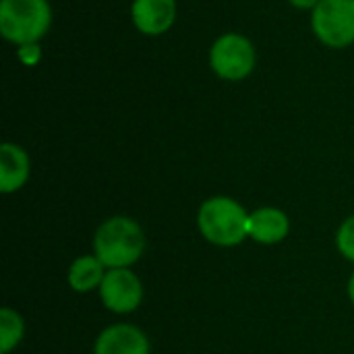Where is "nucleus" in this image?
Listing matches in <instances>:
<instances>
[{
    "instance_id": "f257e3e1",
    "label": "nucleus",
    "mask_w": 354,
    "mask_h": 354,
    "mask_svg": "<svg viewBox=\"0 0 354 354\" xmlns=\"http://www.w3.org/2000/svg\"><path fill=\"white\" fill-rule=\"evenodd\" d=\"M143 251L145 234L141 226L127 216L106 220L93 236V255L106 266V270L131 268L141 259Z\"/></svg>"
},
{
    "instance_id": "f03ea898",
    "label": "nucleus",
    "mask_w": 354,
    "mask_h": 354,
    "mask_svg": "<svg viewBox=\"0 0 354 354\" xmlns=\"http://www.w3.org/2000/svg\"><path fill=\"white\" fill-rule=\"evenodd\" d=\"M197 226L207 243L236 247L249 236V214L230 197H212L199 207Z\"/></svg>"
},
{
    "instance_id": "7ed1b4c3",
    "label": "nucleus",
    "mask_w": 354,
    "mask_h": 354,
    "mask_svg": "<svg viewBox=\"0 0 354 354\" xmlns=\"http://www.w3.org/2000/svg\"><path fill=\"white\" fill-rule=\"evenodd\" d=\"M50 23L52 8L48 0H0V33L10 44L39 41Z\"/></svg>"
},
{
    "instance_id": "20e7f679",
    "label": "nucleus",
    "mask_w": 354,
    "mask_h": 354,
    "mask_svg": "<svg viewBox=\"0 0 354 354\" xmlns=\"http://www.w3.org/2000/svg\"><path fill=\"white\" fill-rule=\"evenodd\" d=\"M255 48L241 33L220 35L209 50V66L224 81H243L255 68Z\"/></svg>"
},
{
    "instance_id": "39448f33",
    "label": "nucleus",
    "mask_w": 354,
    "mask_h": 354,
    "mask_svg": "<svg viewBox=\"0 0 354 354\" xmlns=\"http://www.w3.org/2000/svg\"><path fill=\"white\" fill-rule=\"evenodd\" d=\"M311 27L322 44L348 48L354 44V0H322L313 8Z\"/></svg>"
},
{
    "instance_id": "423d86ee",
    "label": "nucleus",
    "mask_w": 354,
    "mask_h": 354,
    "mask_svg": "<svg viewBox=\"0 0 354 354\" xmlns=\"http://www.w3.org/2000/svg\"><path fill=\"white\" fill-rule=\"evenodd\" d=\"M100 299L104 307L112 313H133L143 301L141 280L129 268L108 270L100 286Z\"/></svg>"
},
{
    "instance_id": "0eeeda50",
    "label": "nucleus",
    "mask_w": 354,
    "mask_h": 354,
    "mask_svg": "<svg viewBox=\"0 0 354 354\" xmlns=\"http://www.w3.org/2000/svg\"><path fill=\"white\" fill-rule=\"evenodd\" d=\"M131 17L135 27L143 35H162L166 33L176 19L174 0H133Z\"/></svg>"
},
{
    "instance_id": "6e6552de",
    "label": "nucleus",
    "mask_w": 354,
    "mask_h": 354,
    "mask_svg": "<svg viewBox=\"0 0 354 354\" xmlns=\"http://www.w3.org/2000/svg\"><path fill=\"white\" fill-rule=\"evenodd\" d=\"M93 354H149V340L139 328L116 324L97 336Z\"/></svg>"
},
{
    "instance_id": "1a4fd4ad",
    "label": "nucleus",
    "mask_w": 354,
    "mask_h": 354,
    "mask_svg": "<svg viewBox=\"0 0 354 354\" xmlns=\"http://www.w3.org/2000/svg\"><path fill=\"white\" fill-rule=\"evenodd\" d=\"M288 216L278 207H259L249 214V236L261 245H276L288 236Z\"/></svg>"
},
{
    "instance_id": "9d476101",
    "label": "nucleus",
    "mask_w": 354,
    "mask_h": 354,
    "mask_svg": "<svg viewBox=\"0 0 354 354\" xmlns=\"http://www.w3.org/2000/svg\"><path fill=\"white\" fill-rule=\"evenodd\" d=\"M29 178V158L15 143L0 145V191L4 195L19 191Z\"/></svg>"
},
{
    "instance_id": "9b49d317",
    "label": "nucleus",
    "mask_w": 354,
    "mask_h": 354,
    "mask_svg": "<svg viewBox=\"0 0 354 354\" xmlns=\"http://www.w3.org/2000/svg\"><path fill=\"white\" fill-rule=\"evenodd\" d=\"M106 266L95 255H81L68 270V284L75 292H91L102 286Z\"/></svg>"
},
{
    "instance_id": "f8f14e48",
    "label": "nucleus",
    "mask_w": 354,
    "mask_h": 354,
    "mask_svg": "<svg viewBox=\"0 0 354 354\" xmlns=\"http://www.w3.org/2000/svg\"><path fill=\"white\" fill-rule=\"evenodd\" d=\"M23 334H25L23 317L10 307H4L0 311V353H10L23 340Z\"/></svg>"
},
{
    "instance_id": "ddd939ff",
    "label": "nucleus",
    "mask_w": 354,
    "mask_h": 354,
    "mask_svg": "<svg viewBox=\"0 0 354 354\" xmlns=\"http://www.w3.org/2000/svg\"><path fill=\"white\" fill-rule=\"evenodd\" d=\"M336 245H338V251L354 263V216L346 218L342 222V226L338 228V234H336Z\"/></svg>"
},
{
    "instance_id": "4468645a",
    "label": "nucleus",
    "mask_w": 354,
    "mask_h": 354,
    "mask_svg": "<svg viewBox=\"0 0 354 354\" xmlns=\"http://www.w3.org/2000/svg\"><path fill=\"white\" fill-rule=\"evenodd\" d=\"M17 56L25 66H35L41 60V48L37 41L35 44H23V46H19Z\"/></svg>"
},
{
    "instance_id": "2eb2a0df",
    "label": "nucleus",
    "mask_w": 354,
    "mask_h": 354,
    "mask_svg": "<svg viewBox=\"0 0 354 354\" xmlns=\"http://www.w3.org/2000/svg\"><path fill=\"white\" fill-rule=\"evenodd\" d=\"M290 4H295L297 8H315L322 0H288Z\"/></svg>"
},
{
    "instance_id": "dca6fc26",
    "label": "nucleus",
    "mask_w": 354,
    "mask_h": 354,
    "mask_svg": "<svg viewBox=\"0 0 354 354\" xmlns=\"http://www.w3.org/2000/svg\"><path fill=\"white\" fill-rule=\"evenodd\" d=\"M348 297H351V301H353L354 305V272L353 276H351V280H348Z\"/></svg>"
}]
</instances>
